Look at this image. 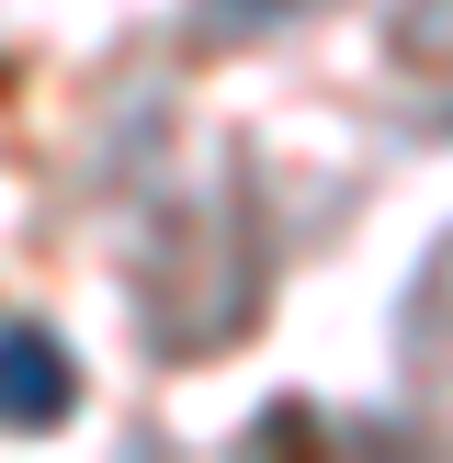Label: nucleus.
Segmentation results:
<instances>
[{
  "mask_svg": "<svg viewBox=\"0 0 453 463\" xmlns=\"http://www.w3.org/2000/svg\"><path fill=\"white\" fill-rule=\"evenodd\" d=\"M68 407V351L45 328H0V430H45Z\"/></svg>",
  "mask_w": 453,
  "mask_h": 463,
  "instance_id": "nucleus-1",
  "label": "nucleus"
}]
</instances>
